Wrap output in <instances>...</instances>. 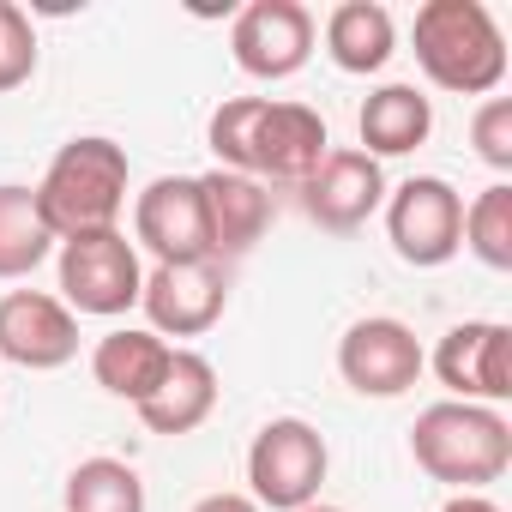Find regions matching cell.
Listing matches in <instances>:
<instances>
[{"mask_svg": "<svg viewBox=\"0 0 512 512\" xmlns=\"http://www.w3.org/2000/svg\"><path fill=\"white\" fill-rule=\"evenodd\" d=\"M416 67L434 91L452 97H494L506 85V37L482 0H428L416 7Z\"/></svg>", "mask_w": 512, "mask_h": 512, "instance_id": "obj_3", "label": "cell"}, {"mask_svg": "<svg viewBox=\"0 0 512 512\" xmlns=\"http://www.w3.org/2000/svg\"><path fill=\"white\" fill-rule=\"evenodd\" d=\"M79 356V314L49 290H7L0 296V362L25 374H55Z\"/></svg>", "mask_w": 512, "mask_h": 512, "instance_id": "obj_14", "label": "cell"}, {"mask_svg": "<svg viewBox=\"0 0 512 512\" xmlns=\"http://www.w3.org/2000/svg\"><path fill=\"white\" fill-rule=\"evenodd\" d=\"M55 253V235L37 211V193L19 181H0V284L31 278Z\"/></svg>", "mask_w": 512, "mask_h": 512, "instance_id": "obj_20", "label": "cell"}, {"mask_svg": "<svg viewBox=\"0 0 512 512\" xmlns=\"http://www.w3.org/2000/svg\"><path fill=\"white\" fill-rule=\"evenodd\" d=\"M428 368L440 374V386L458 404L500 410L512 398V326L506 320H464L434 344Z\"/></svg>", "mask_w": 512, "mask_h": 512, "instance_id": "obj_11", "label": "cell"}, {"mask_svg": "<svg viewBox=\"0 0 512 512\" xmlns=\"http://www.w3.org/2000/svg\"><path fill=\"white\" fill-rule=\"evenodd\" d=\"M302 512H344V506H326V500H314V506H302Z\"/></svg>", "mask_w": 512, "mask_h": 512, "instance_id": "obj_27", "label": "cell"}, {"mask_svg": "<svg viewBox=\"0 0 512 512\" xmlns=\"http://www.w3.org/2000/svg\"><path fill=\"white\" fill-rule=\"evenodd\" d=\"M37 73V25L25 7L0 0V91H19Z\"/></svg>", "mask_w": 512, "mask_h": 512, "instance_id": "obj_23", "label": "cell"}, {"mask_svg": "<svg viewBox=\"0 0 512 512\" xmlns=\"http://www.w3.org/2000/svg\"><path fill=\"white\" fill-rule=\"evenodd\" d=\"M386 241L404 266L434 272L446 260H458L464 247V193L446 175H410L398 187H386Z\"/></svg>", "mask_w": 512, "mask_h": 512, "instance_id": "obj_7", "label": "cell"}, {"mask_svg": "<svg viewBox=\"0 0 512 512\" xmlns=\"http://www.w3.org/2000/svg\"><path fill=\"white\" fill-rule=\"evenodd\" d=\"M332 446L308 416H272L247 446V500L260 512H302L320 500Z\"/></svg>", "mask_w": 512, "mask_h": 512, "instance_id": "obj_5", "label": "cell"}, {"mask_svg": "<svg viewBox=\"0 0 512 512\" xmlns=\"http://www.w3.org/2000/svg\"><path fill=\"white\" fill-rule=\"evenodd\" d=\"M464 253H476L488 272H512V187L506 181L482 187L464 205Z\"/></svg>", "mask_w": 512, "mask_h": 512, "instance_id": "obj_22", "label": "cell"}, {"mask_svg": "<svg viewBox=\"0 0 512 512\" xmlns=\"http://www.w3.org/2000/svg\"><path fill=\"white\" fill-rule=\"evenodd\" d=\"M61 506L67 512H145V482L127 458H79L67 470V488H61Z\"/></svg>", "mask_w": 512, "mask_h": 512, "instance_id": "obj_21", "label": "cell"}, {"mask_svg": "<svg viewBox=\"0 0 512 512\" xmlns=\"http://www.w3.org/2000/svg\"><path fill=\"white\" fill-rule=\"evenodd\" d=\"M55 272H61V302L91 320H121L127 308H139L145 290V260L127 241V229L67 235L55 247Z\"/></svg>", "mask_w": 512, "mask_h": 512, "instance_id": "obj_6", "label": "cell"}, {"mask_svg": "<svg viewBox=\"0 0 512 512\" xmlns=\"http://www.w3.org/2000/svg\"><path fill=\"white\" fill-rule=\"evenodd\" d=\"M211 410H217V368H211V356H199V350L175 344V356H169V368H163L157 392L139 404V422H145L151 434L181 440V434L205 428V422H211Z\"/></svg>", "mask_w": 512, "mask_h": 512, "instance_id": "obj_16", "label": "cell"}, {"mask_svg": "<svg viewBox=\"0 0 512 512\" xmlns=\"http://www.w3.org/2000/svg\"><path fill=\"white\" fill-rule=\"evenodd\" d=\"M470 145H476V157H482L494 175L512 169V97H482V103H476V115H470Z\"/></svg>", "mask_w": 512, "mask_h": 512, "instance_id": "obj_24", "label": "cell"}, {"mask_svg": "<svg viewBox=\"0 0 512 512\" xmlns=\"http://www.w3.org/2000/svg\"><path fill=\"white\" fill-rule=\"evenodd\" d=\"M169 356H175V344H163L151 326H115V332H103V338L91 344V380H97L109 398H121V404L139 410V404L157 392Z\"/></svg>", "mask_w": 512, "mask_h": 512, "instance_id": "obj_17", "label": "cell"}, {"mask_svg": "<svg viewBox=\"0 0 512 512\" xmlns=\"http://www.w3.org/2000/svg\"><path fill=\"white\" fill-rule=\"evenodd\" d=\"M356 133H362V151H368L374 163L410 157V151H422L428 133H434V103H428L416 85H380V91H368V103H362V115H356Z\"/></svg>", "mask_w": 512, "mask_h": 512, "instance_id": "obj_18", "label": "cell"}, {"mask_svg": "<svg viewBox=\"0 0 512 512\" xmlns=\"http://www.w3.org/2000/svg\"><path fill=\"white\" fill-rule=\"evenodd\" d=\"M205 139L217 169L253 175L266 187H302L332 151L326 115L284 97H223L205 121Z\"/></svg>", "mask_w": 512, "mask_h": 512, "instance_id": "obj_1", "label": "cell"}, {"mask_svg": "<svg viewBox=\"0 0 512 512\" xmlns=\"http://www.w3.org/2000/svg\"><path fill=\"white\" fill-rule=\"evenodd\" d=\"M199 199H205V229H211V260H241L266 241L272 229V187L235 175V169H205L199 175Z\"/></svg>", "mask_w": 512, "mask_h": 512, "instance_id": "obj_15", "label": "cell"}, {"mask_svg": "<svg viewBox=\"0 0 512 512\" xmlns=\"http://www.w3.org/2000/svg\"><path fill=\"white\" fill-rule=\"evenodd\" d=\"M320 37H326L332 67L338 73H356V79L380 73L398 55V25H392V13L380 7V0H338V7L326 13V31Z\"/></svg>", "mask_w": 512, "mask_h": 512, "instance_id": "obj_19", "label": "cell"}, {"mask_svg": "<svg viewBox=\"0 0 512 512\" xmlns=\"http://www.w3.org/2000/svg\"><path fill=\"white\" fill-rule=\"evenodd\" d=\"M133 247L151 253V266L211 260V229H205L199 175H157L145 193H133Z\"/></svg>", "mask_w": 512, "mask_h": 512, "instance_id": "obj_9", "label": "cell"}, {"mask_svg": "<svg viewBox=\"0 0 512 512\" xmlns=\"http://www.w3.org/2000/svg\"><path fill=\"white\" fill-rule=\"evenodd\" d=\"M440 512H500V506H494L488 494H452V500H446Z\"/></svg>", "mask_w": 512, "mask_h": 512, "instance_id": "obj_26", "label": "cell"}, {"mask_svg": "<svg viewBox=\"0 0 512 512\" xmlns=\"http://www.w3.org/2000/svg\"><path fill=\"white\" fill-rule=\"evenodd\" d=\"M127 181H133L127 145H115V139H103V133L67 139V145L49 157L43 181L31 187V193H37V211H43V223H49V235H55V247H61L67 235L121 229Z\"/></svg>", "mask_w": 512, "mask_h": 512, "instance_id": "obj_2", "label": "cell"}, {"mask_svg": "<svg viewBox=\"0 0 512 512\" xmlns=\"http://www.w3.org/2000/svg\"><path fill=\"white\" fill-rule=\"evenodd\" d=\"M296 193H302L308 223H320L326 235H356L386 205V169L362 145H332Z\"/></svg>", "mask_w": 512, "mask_h": 512, "instance_id": "obj_13", "label": "cell"}, {"mask_svg": "<svg viewBox=\"0 0 512 512\" xmlns=\"http://www.w3.org/2000/svg\"><path fill=\"white\" fill-rule=\"evenodd\" d=\"M410 458L422 476L446 482L452 494H482L488 482L506 476L512 464V422L488 404H458L440 398L416 416L410 428Z\"/></svg>", "mask_w": 512, "mask_h": 512, "instance_id": "obj_4", "label": "cell"}, {"mask_svg": "<svg viewBox=\"0 0 512 512\" xmlns=\"http://www.w3.org/2000/svg\"><path fill=\"white\" fill-rule=\"evenodd\" d=\"M193 512H260L247 494H235V488H217V494H205V500H193Z\"/></svg>", "mask_w": 512, "mask_h": 512, "instance_id": "obj_25", "label": "cell"}, {"mask_svg": "<svg viewBox=\"0 0 512 512\" xmlns=\"http://www.w3.org/2000/svg\"><path fill=\"white\" fill-rule=\"evenodd\" d=\"M314 37H320V25L302 0H247L229 25V55L247 79L278 85V79H296L308 67Z\"/></svg>", "mask_w": 512, "mask_h": 512, "instance_id": "obj_8", "label": "cell"}, {"mask_svg": "<svg viewBox=\"0 0 512 512\" xmlns=\"http://www.w3.org/2000/svg\"><path fill=\"white\" fill-rule=\"evenodd\" d=\"M422 368H428L422 338L392 314H368V320L344 326V338H338V374L362 398H404L422 380Z\"/></svg>", "mask_w": 512, "mask_h": 512, "instance_id": "obj_10", "label": "cell"}, {"mask_svg": "<svg viewBox=\"0 0 512 512\" xmlns=\"http://www.w3.org/2000/svg\"><path fill=\"white\" fill-rule=\"evenodd\" d=\"M145 326L169 344V338H205L223 308H229V272L217 260H193V266H151L145 290H139Z\"/></svg>", "mask_w": 512, "mask_h": 512, "instance_id": "obj_12", "label": "cell"}]
</instances>
